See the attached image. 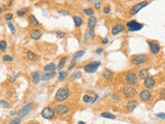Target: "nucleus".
I'll return each mask as SVG.
<instances>
[{
    "label": "nucleus",
    "mask_w": 165,
    "mask_h": 124,
    "mask_svg": "<svg viewBox=\"0 0 165 124\" xmlns=\"http://www.w3.org/2000/svg\"><path fill=\"white\" fill-rule=\"evenodd\" d=\"M88 31H89V34H90V36H91V37H94V36H95V32H94V29H89Z\"/></svg>",
    "instance_id": "49530a36"
},
{
    "label": "nucleus",
    "mask_w": 165,
    "mask_h": 124,
    "mask_svg": "<svg viewBox=\"0 0 165 124\" xmlns=\"http://www.w3.org/2000/svg\"><path fill=\"white\" fill-rule=\"evenodd\" d=\"M137 105H138V104H137L136 100H134V99L129 100L128 103H127V111H128V112H133V111L136 109Z\"/></svg>",
    "instance_id": "dca6fc26"
},
{
    "label": "nucleus",
    "mask_w": 165,
    "mask_h": 124,
    "mask_svg": "<svg viewBox=\"0 0 165 124\" xmlns=\"http://www.w3.org/2000/svg\"><path fill=\"white\" fill-rule=\"evenodd\" d=\"M160 96L161 97H165V88H163L160 91Z\"/></svg>",
    "instance_id": "de8ad7c7"
},
{
    "label": "nucleus",
    "mask_w": 165,
    "mask_h": 124,
    "mask_svg": "<svg viewBox=\"0 0 165 124\" xmlns=\"http://www.w3.org/2000/svg\"><path fill=\"white\" fill-rule=\"evenodd\" d=\"M149 77V70L147 68H142L139 70L138 72V78L140 80H146V79Z\"/></svg>",
    "instance_id": "aec40b11"
},
{
    "label": "nucleus",
    "mask_w": 165,
    "mask_h": 124,
    "mask_svg": "<svg viewBox=\"0 0 165 124\" xmlns=\"http://www.w3.org/2000/svg\"><path fill=\"white\" fill-rule=\"evenodd\" d=\"M28 21H29V23L31 24V25H33V26H39L40 24H39V22L37 21V19L33 16V15H30L29 17H28Z\"/></svg>",
    "instance_id": "5701e85b"
},
{
    "label": "nucleus",
    "mask_w": 165,
    "mask_h": 124,
    "mask_svg": "<svg viewBox=\"0 0 165 124\" xmlns=\"http://www.w3.org/2000/svg\"><path fill=\"white\" fill-rule=\"evenodd\" d=\"M97 98H98V95H95V97L92 98L91 95L86 94V95H84L83 100H84V103H86V104H93V103H95V101L97 100Z\"/></svg>",
    "instance_id": "a211bd4d"
},
{
    "label": "nucleus",
    "mask_w": 165,
    "mask_h": 124,
    "mask_svg": "<svg viewBox=\"0 0 165 124\" xmlns=\"http://www.w3.org/2000/svg\"><path fill=\"white\" fill-rule=\"evenodd\" d=\"M101 117L103 118H107V119H116V115L112 114V113H108V112H103L101 113Z\"/></svg>",
    "instance_id": "a878e982"
},
{
    "label": "nucleus",
    "mask_w": 165,
    "mask_h": 124,
    "mask_svg": "<svg viewBox=\"0 0 165 124\" xmlns=\"http://www.w3.org/2000/svg\"><path fill=\"white\" fill-rule=\"evenodd\" d=\"M81 77H82V72L81 71H75L74 73L71 75L72 80H78V79H81Z\"/></svg>",
    "instance_id": "2f4dec72"
},
{
    "label": "nucleus",
    "mask_w": 165,
    "mask_h": 124,
    "mask_svg": "<svg viewBox=\"0 0 165 124\" xmlns=\"http://www.w3.org/2000/svg\"><path fill=\"white\" fill-rule=\"evenodd\" d=\"M100 65H101V62L100 61H93L91 63L86 64L85 67H84V70L86 72H88V73H93V72H95L97 70V68Z\"/></svg>",
    "instance_id": "7ed1b4c3"
},
{
    "label": "nucleus",
    "mask_w": 165,
    "mask_h": 124,
    "mask_svg": "<svg viewBox=\"0 0 165 124\" xmlns=\"http://www.w3.org/2000/svg\"><path fill=\"white\" fill-rule=\"evenodd\" d=\"M108 41H109V40H108V38H107V37H104V38L102 39V43H103V44H105V43H107Z\"/></svg>",
    "instance_id": "3c124183"
},
{
    "label": "nucleus",
    "mask_w": 165,
    "mask_h": 124,
    "mask_svg": "<svg viewBox=\"0 0 165 124\" xmlns=\"http://www.w3.org/2000/svg\"><path fill=\"white\" fill-rule=\"evenodd\" d=\"M66 77H67V72H66V71H60L59 75H58V78H59V80H60V81L64 80V79H65Z\"/></svg>",
    "instance_id": "f704fd0d"
},
{
    "label": "nucleus",
    "mask_w": 165,
    "mask_h": 124,
    "mask_svg": "<svg viewBox=\"0 0 165 124\" xmlns=\"http://www.w3.org/2000/svg\"><path fill=\"white\" fill-rule=\"evenodd\" d=\"M113 97H114V99H117V100H119V99H120V97H119L118 95H116V94H115Z\"/></svg>",
    "instance_id": "603ef678"
},
{
    "label": "nucleus",
    "mask_w": 165,
    "mask_h": 124,
    "mask_svg": "<svg viewBox=\"0 0 165 124\" xmlns=\"http://www.w3.org/2000/svg\"><path fill=\"white\" fill-rule=\"evenodd\" d=\"M83 12L85 13V15L89 16V17H93V14H94V9L92 8H84Z\"/></svg>",
    "instance_id": "c756f323"
},
{
    "label": "nucleus",
    "mask_w": 165,
    "mask_h": 124,
    "mask_svg": "<svg viewBox=\"0 0 165 124\" xmlns=\"http://www.w3.org/2000/svg\"><path fill=\"white\" fill-rule=\"evenodd\" d=\"M70 95L69 89L67 87H62L60 88L58 91L56 92V95H55V100L58 101V103H61V101L66 100Z\"/></svg>",
    "instance_id": "f257e3e1"
},
{
    "label": "nucleus",
    "mask_w": 165,
    "mask_h": 124,
    "mask_svg": "<svg viewBox=\"0 0 165 124\" xmlns=\"http://www.w3.org/2000/svg\"><path fill=\"white\" fill-rule=\"evenodd\" d=\"M28 8H23V9H20L19 12H18V16L19 17H23V16H25L26 14H27V12H28Z\"/></svg>",
    "instance_id": "473e14b6"
},
{
    "label": "nucleus",
    "mask_w": 165,
    "mask_h": 124,
    "mask_svg": "<svg viewBox=\"0 0 165 124\" xmlns=\"http://www.w3.org/2000/svg\"><path fill=\"white\" fill-rule=\"evenodd\" d=\"M102 77L106 80H112L114 78V72L111 70V69H104L102 71Z\"/></svg>",
    "instance_id": "6ab92c4d"
},
{
    "label": "nucleus",
    "mask_w": 165,
    "mask_h": 124,
    "mask_svg": "<svg viewBox=\"0 0 165 124\" xmlns=\"http://www.w3.org/2000/svg\"><path fill=\"white\" fill-rule=\"evenodd\" d=\"M125 30V26L122 24H117L112 28V34L113 35H118L119 33L123 32Z\"/></svg>",
    "instance_id": "ddd939ff"
},
{
    "label": "nucleus",
    "mask_w": 165,
    "mask_h": 124,
    "mask_svg": "<svg viewBox=\"0 0 165 124\" xmlns=\"http://www.w3.org/2000/svg\"><path fill=\"white\" fill-rule=\"evenodd\" d=\"M21 120H22V118L17 117V118H15L14 120L10 121V123H9V124H20V123H21Z\"/></svg>",
    "instance_id": "4c0bfd02"
},
{
    "label": "nucleus",
    "mask_w": 165,
    "mask_h": 124,
    "mask_svg": "<svg viewBox=\"0 0 165 124\" xmlns=\"http://www.w3.org/2000/svg\"><path fill=\"white\" fill-rule=\"evenodd\" d=\"M6 47H7V42L5 40H0V50L2 52H5Z\"/></svg>",
    "instance_id": "7c9ffc66"
},
{
    "label": "nucleus",
    "mask_w": 165,
    "mask_h": 124,
    "mask_svg": "<svg viewBox=\"0 0 165 124\" xmlns=\"http://www.w3.org/2000/svg\"><path fill=\"white\" fill-rule=\"evenodd\" d=\"M13 60H14V58L12 57V56H8V55L3 56V61H5V62H12Z\"/></svg>",
    "instance_id": "e433bc0d"
},
{
    "label": "nucleus",
    "mask_w": 165,
    "mask_h": 124,
    "mask_svg": "<svg viewBox=\"0 0 165 124\" xmlns=\"http://www.w3.org/2000/svg\"><path fill=\"white\" fill-rule=\"evenodd\" d=\"M31 77H32V82H33V84H38V83L41 81L42 75H41L40 72H38V71H35V72H32Z\"/></svg>",
    "instance_id": "f3484780"
},
{
    "label": "nucleus",
    "mask_w": 165,
    "mask_h": 124,
    "mask_svg": "<svg viewBox=\"0 0 165 124\" xmlns=\"http://www.w3.org/2000/svg\"><path fill=\"white\" fill-rule=\"evenodd\" d=\"M13 17H14V16H13V14H6L4 18H5V20L8 22V21H10V20L13 19Z\"/></svg>",
    "instance_id": "37998d69"
},
{
    "label": "nucleus",
    "mask_w": 165,
    "mask_h": 124,
    "mask_svg": "<svg viewBox=\"0 0 165 124\" xmlns=\"http://www.w3.org/2000/svg\"><path fill=\"white\" fill-rule=\"evenodd\" d=\"M149 57L147 54H135L130 57V62L133 65H141L148 61Z\"/></svg>",
    "instance_id": "f03ea898"
},
{
    "label": "nucleus",
    "mask_w": 165,
    "mask_h": 124,
    "mask_svg": "<svg viewBox=\"0 0 165 124\" xmlns=\"http://www.w3.org/2000/svg\"><path fill=\"white\" fill-rule=\"evenodd\" d=\"M96 24H97V19L95 17H90L89 20H88V27H89V29H94Z\"/></svg>",
    "instance_id": "412c9836"
},
{
    "label": "nucleus",
    "mask_w": 165,
    "mask_h": 124,
    "mask_svg": "<svg viewBox=\"0 0 165 124\" xmlns=\"http://www.w3.org/2000/svg\"><path fill=\"white\" fill-rule=\"evenodd\" d=\"M84 54H85V51H79V52H76L75 54H74V56H73V58H72V60H76V59H79V58H81V57H83L84 56Z\"/></svg>",
    "instance_id": "cd10ccee"
},
{
    "label": "nucleus",
    "mask_w": 165,
    "mask_h": 124,
    "mask_svg": "<svg viewBox=\"0 0 165 124\" xmlns=\"http://www.w3.org/2000/svg\"><path fill=\"white\" fill-rule=\"evenodd\" d=\"M57 36L59 38H63V37H65V33L64 32H61V31H58L57 32Z\"/></svg>",
    "instance_id": "c03bdc74"
},
{
    "label": "nucleus",
    "mask_w": 165,
    "mask_h": 124,
    "mask_svg": "<svg viewBox=\"0 0 165 124\" xmlns=\"http://www.w3.org/2000/svg\"><path fill=\"white\" fill-rule=\"evenodd\" d=\"M7 26L10 29V31H12L13 34H16V28H15V26H14V24L12 23V22H7Z\"/></svg>",
    "instance_id": "72a5a7b5"
},
{
    "label": "nucleus",
    "mask_w": 165,
    "mask_h": 124,
    "mask_svg": "<svg viewBox=\"0 0 165 124\" xmlns=\"http://www.w3.org/2000/svg\"><path fill=\"white\" fill-rule=\"evenodd\" d=\"M148 42V44H149V48H150V52L152 53V54H154V55H157L159 52H160V46H159V43H157V42H155V41H150V40H148L147 41Z\"/></svg>",
    "instance_id": "f8f14e48"
},
{
    "label": "nucleus",
    "mask_w": 165,
    "mask_h": 124,
    "mask_svg": "<svg viewBox=\"0 0 165 124\" xmlns=\"http://www.w3.org/2000/svg\"><path fill=\"white\" fill-rule=\"evenodd\" d=\"M74 66H75V61H74V60H72V61L70 62V65L68 66V70H71Z\"/></svg>",
    "instance_id": "a18cd8bd"
},
{
    "label": "nucleus",
    "mask_w": 165,
    "mask_h": 124,
    "mask_svg": "<svg viewBox=\"0 0 165 124\" xmlns=\"http://www.w3.org/2000/svg\"><path fill=\"white\" fill-rule=\"evenodd\" d=\"M55 75H56V72H55V71H52V72H47L46 75H42V77H41V80H42V81H46V80H48V79H50V78H53Z\"/></svg>",
    "instance_id": "bb28decb"
},
{
    "label": "nucleus",
    "mask_w": 165,
    "mask_h": 124,
    "mask_svg": "<svg viewBox=\"0 0 165 124\" xmlns=\"http://www.w3.org/2000/svg\"><path fill=\"white\" fill-rule=\"evenodd\" d=\"M138 97L141 101H149L152 97V92L150 91L149 89H145V90H142V91H140V93L138 94Z\"/></svg>",
    "instance_id": "9b49d317"
},
{
    "label": "nucleus",
    "mask_w": 165,
    "mask_h": 124,
    "mask_svg": "<svg viewBox=\"0 0 165 124\" xmlns=\"http://www.w3.org/2000/svg\"><path fill=\"white\" fill-rule=\"evenodd\" d=\"M72 19H73V22H74V25H75L76 27H81V26L83 25V19H82L81 17L74 16Z\"/></svg>",
    "instance_id": "b1692460"
},
{
    "label": "nucleus",
    "mask_w": 165,
    "mask_h": 124,
    "mask_svg": "<svg viewBox=\"0 0 165 124\" xmlns=\"http://www.w3.org/2000/svg\"><path fill=\"white\" fill-rule=\"evenodd\" d=\"M55 69H56L55 63H50V64H48L43 67V71L45 72H52V71H55Z\"/></svg>",
    "instance_id": "4be33fe9"
},
{
    "label": "nucleus",
    "mask_w": 165,
    "mask_h": 124,
    "mask_svg": "<svg viewBox=\"0 0 165 124\" xmlns=\"http://www.w3.org/2000/svg\"><path fill=\"white\" fill-rule=\"evenodd\" d=\"M93 3H95L94 5H95V7H96V9H100L101 8V4H102V2H100V1H93Z\"/></svg>",
    "instance_id": "58836bf2"
},
{
    "label": "nucleus",
    "mask_w": 165,
    "mask_h": 124,
    "mask_svg": "<svg viewBox=\"0 0 165 124\" xmlns=\"http://www.w3.org/2000/svg\"><path fill=\"white\" fill-rule=\"evenodd\" d=\"M123 93L126 97H131V98H133L134 96H136L137 92H136V89L134 87H132L130 85L128 86H125L123 88Z\"/></svg>",
    "instance_id": "6e6552de"
},
{
    "label": "nucleus",
    "mask_w": 165,
    "mask_h": 124,
    "mask_svg": "<svg viewBox=\"0 0 165 124\" xmlns=\"http://www.w3.org/2000/svg\"><path fill=\"white\" fill-rule=\"evenodd\" d=\"M54 111H55V114H58L60 116H64L66 114H68L69 108L65 105H58L54 108Z\"/></svg>",
    "instance_id": "1a4fd4ad"
},
{
    "label": "nucleus",
    "mask_w": 165,
    "mask_h": 124,
    "mask_svg": "<svg viewBox=\"0 0 165 124\" xmlns=\"http://www.w3.org/2000/svg\"><path fill=\"white\" fill-rule=\"evenodd\" d=\"M17 78H18V73H14L13 76L9 77V81H10V82H15V81L17 80Z\"/></svg>",
    "instance_id": "a19ab883"
},
{
    "label": "nucleus",
    "mask_w": 165,
    "mask_h": 124,
    "mask_svg": "<svg viewBox=\"0 0 165 124\" xmlns=\"http://www.w3.org/2000/svg\"><path fill=\"white\" fill-rule=\"evenodd\" d=\"M79 124H85V122H83V121H80V122H79Z\"/></svg>",
    "instance_id": "864d4df0"
},
{
    "label": "nucleus",
    "mask_w": 165,
    "mask_h": 124,
    "mask_svg": "<svg viewBox=\"0 0 165 124\" xmlns=\"http://www.w3.org/2000/svg\"><path fill=\"white\" fill-rule=\"evenodd\" d=\"M66 60H67V58H66V57H62V58H61V60H60V62H59V64H58V69H59V70H61V69L63 68V66H64L65 63H66Z\"/></svg>",
    "instance_id": "c85d7f7f"
},
{
    "label": "nucleus",
    "mask_w": 165,
    "mask_h": 124,
    "mask_svg": "<svg viewBox=\"0 0 165 124\" xmlns=\"http://www.w3.org/2000/svg\"><path fill=\"white\" fill-rule=\"evenodd\" d=\"M33 105H34V103H33V101H31V103H29V104L25 105L23 108H22V109H21V110L18 112V117H20V118H23V117H25L26 115H28V114H29V112L32 110Z\"/></svg>",
    "instance_id": "423d86ee"
},
{
    "label": "nucleus",
    "mask_w": 165,
    "mask_h": 124,
    "mask_svg": "<svg viewBox=\"0 0 165 124\" xmlns=\"http://www.w3.org/2000/svg\"><path fill=\"white\" fill-rule=\"evenodd\" d=\"M158 118H162V119H165V114H162V113H160V114H157L156 115Z\"/></svg>",
    "instance_id": "09e8293b"
},
{
    "label": "nucleus",
    "mask_w": 165,
    "mask_h": 124,
    "mask_svg": "<svg viewBox=\"0 0 165 124\" xmlns=\"http://www.w3.org/2000/svg\"><path fill=\"white\" fill-rule=\"evenodd\" d=\"M1 10H2V8H1V7H0V12H1Z\"/></svg>",
    "instance_id": "6e6d98bb"
},
{
    "label": "nucleus",
    "mask_w": 165,
    "mask_h": 124,
    "mask_svg": "<svg viewBox=\"0 0 165 124\" xmlns=\"http://www.w3.org/2000/svg\"><path fill=\"white\" fill-rule=\"evenodd\" d=\"M103 13H104L105 15H108L109 13H111V7H109V6H105V7L103 8Z\"/></svg>",
    "instance_id": "79ce46f5"
},
{
    "label": "nucleus",
    "mask_w": 165,
    "mask_h": 124,
    "mask_svg": "<svg viewBox=\"0 0 165 124\" xmlns=\"http://www.w3.org/2000/svg\"><path fill=\"white\" fill-rule=\"evenodd\" d=\"M126 27L128 28L129 31H138L140 29L144 28V24H141V23H138L137 21L135 20H132V21H129L128 23L126 24Z\"/></svg>",
    "instance_id": "39448f33"
},
{
    "label": "nucleus",
    "mask_w": 165,
    "mask_h": 124,
    "mask_svg": "<svg viewBox=\"0 0 165 124\" xmlns=\"http://www.w3.org/2000/svg\"><path fill=\"white\" fill-rule=\"evenodd\" d=\"M26 56H27V58H28L30 61H35V60L37 59L36 54L33 53V52H31V51H28V52L26 53Z\"/></svg>",
    "instance_id": "393cba45"
},
{
    "label": "nucleus",
    "mask_w": 165,
    "mask_h": 124,
    "mask_svg": "<svg viewBox=\"0 0 165 124\" xmlns=\"http://www.w3.org/2000/svg\"><path fill=\"white\" fill-rule=\"evenodd\" d=\"M137 80H138V78H137L136 73L133 71H128L125 75V82L130 86L135 85L137 83Z\"/></svg>",
    "instance_id": "20e7f679"
},
{
    "label": "nucleus",
    "mask_w": 165,
    "mask_h": 124,
    "mask_svg": "<svg viewBox=\"0 0 165 124\" xmlns=\"http://www.w3.org/2000/svg\"><path fill=\"white\" fill-rule=\"evenodd\" d=\"M104 51V49L103 48H100V49H97L96 50V54H100V53H102Z\"/></svg>",
    "instance_id": "8fccbe9b"
},
{
    "label": "nucleus",
    "mask_w": 165,
    "mask_h": 124,
    "mask_svg": "<svg viewBox=\"0 0 165 124\" xmlns=\"http://www.w3.org/2000/svg\"><path fill=\"white\" fill-rule=\"evenodd\" d=\"M148 4H149V2H148V1H141V2H138V3L134 4L133 6H132V7L130 8V15H131V16L136 15V14L139 12V10H140L141 8L146 7Z\"/></svg>",
    "instance_id": "0eeeda50"
},
{
    "label": "nucleus",
    "mask_w": 165,
    "mask_h": 124,
    "mask_svg": "<svg viewBox=\"0 0 165 124\" xmlns=\"http://www.w3.org/2000/svg\"><path fill=\"white\" fill-rule=\"evenodd\" d=\"M0 107L3 108V109H7L9 107V104L6 100H0Z\"/></svg>",
    "instance_id": "c9c22d12"
},
{
    "label": "nucleus",
    "mask_w": 165,
    "mask_h": 124,
    "mask_svg": "<svg viewBox=\"0 0 165 124\" xmlns=\"http://www.w3.org/2000/svg\"><path fill=\"white\" fill-rule=\"evenodd\" d=\"M90 37H91V36H90V34H89V31L87 30L86 33H85V38H84V39H85V42H88V41H89V40H90Z\"/></svg>",
    "instance_id": "ea45409f"
},
{
    "label": "nucleus",
    "mask_w": 165,
    "mask_h": 124,
    "mask_svg": "<svg viewBox=\"0 0 165 124\" xmlns=\"http://www.w3.org/2000/svg\"><path fill=\"white\" fill-rule=\"evenodd\" d=\"M54 116H55V111L50 107H47L41 111V117L45 119H53Z\"/></svg>",
    "instance_id": "9d476101"
},
{
    "label": "nucleus",
    "mask_w": 165,
    "mask_h": 124,
    "mask_svg": "<svg viewBox=\"0 0 165 124\" xmlns=\"http://www.w3.org/2000/svg\"><path fill=\"white\" fill-rule=\"evenodd\" d=\"M31 124H40V123H37V122H32Z\"/></svg>",
    "instance_id": "5fc2aeb1"
},
{
    "label": "nucleus",
    "mask_w": 165,
    "mask_h": 124,
    "mask_svg": "<svg viewBox=\"0 0 165 124\" xmlns=\"http://www.w3.org/2000/svg\"><path fill=\"white\" fill-rule=\"evenodd\" d=\"M41 36H42V32H41V30H39V29H34V30H33V31L30 33V37H31L32 39H35V40L39 39Z\"/></svg>",
    "instance_id": "2eb2a0df"
},
{
    "label": "nucleus",
    "mask_w": 165,
    "mask_h": 124,
    "mask_svg": "<svg viewBox=\"0 0 165 124\" xmlns=\"http://www.w3.org/2000/svg\"><path fill=\"white\" fill-rule=\"evenodd\" d=\"M144 85L148 89H152V88L155 87V80H154L152 77H148L145 80V82H144Z\"/></svg>",
    "instance_id": "4468645a"
}]
</instances>
